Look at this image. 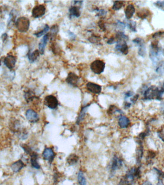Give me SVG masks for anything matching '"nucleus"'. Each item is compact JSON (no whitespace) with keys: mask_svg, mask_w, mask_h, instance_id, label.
<instances>
[{"mask_svg":"<svg viewBox=\"0 0 164 185\" xmlns=\"http://www.w3.org/2000/svg\"><path fill=\"white\" fill-rule=\"evenodd\" d=\"M44 103L45 106L52 110H54L57 108L59 105L57 98L53 95L46 96L44 99Z\"/></svg>","mask_w":164,"mask_h":185,"instance_id":"obj_7","label":"nucleus"},{"mask_svg":"<svg viewBox=\"0 0 164 185\" xmlns=\"http://www.w3.org/2000/svg\"><path fill=\"white\" fill-rule=\"evenodd\" d=\"M88 41L90 43H94V44H98V43H99L101 41V38L100 37L98 36L93 35L89 37Z\"/></svg>","mask_w":164,"mask_h":185,"instance_id":"obj_37","label":"nucleus"},{"mask_svg":"<svg viewBox=\"0 0 164 185\" xmlns=\"http://www.w3.org/2000/svg\"><path fill=\"white\" fill-rule=\"evenodd\" d=\"M98 25L99 28H100V29H101L102 30H103L104 32V31H105L106 26L104 22L102 21L101 20H100V21H99L98 22Z\"/></svg>","mask_w":164,"mask_h":185,"instance_id":"obj_42","label":"nucleus"},{"mask_svg":"<svg viewBox=\"0 0 164 185\" xmlns=\"http://www.w3.org/2000/svg\"><path fill=\"white\" fill-rule=\"evenodd\" d=\"M162 54L164 56V48L163 49V51H162Z\"/></svg>","mask_w":164,"mask_h":185,"instance_id":"obj_52","label":"nucleus"},{"mask_svg":"<svg viewBox=\"0 0 164 185\" xmlns=\"http://www.w3.org/2000/svg\"><path fill=\"white\" fill-rule=\"evenodd\" d=\"M133 93L132 91H128V92H126L125 94L124 99H125V100H127V99H128L129 97H133Z\"/></svg>","mask_w":164,"mask_h":185,"instance_id":"obj_43","label":"nucleus"},{"mask_svg":"<svg viewBox=\"0 0 164 185\" xmlns=\"http://www.w3.org/2000/svg\"><path fill=\"white\" fill-rule=\"evenodd\" d=\"M163 35H164V32H158L153 34V38L157 39V38H160Z\"/></svg>","mask_w":164,"mask_h":185,"instance_id":"obj_41","label":"nucleus"},{"mask_svg":"<svg viewBox=\"0 0 164 185\" xmlns=\"http://www.w3.org/2000/svg\"><path fill=\"white\" fill-rule=\"evenodd\" d=\"M139 97V94H135V96H133V97L130 98V101L132 102V103H135L138 100Z\"/></svg>","mask_w":164,"mask_h":185,"instance_id":"obj_45","label":"nucleus"},{"mask_svg":"<svg viewBox=\"0 0 164 185\" xmlns=\"http://www.w3.org/2000/svg\"><path fill=\"white\" fill-rule=\"evenodd\" d=\"M69 16L71 18L72 17L79 18L81 15L80 8L77 6H71L69 9Z\"/></svg>","mask_w":164,"mask_h":185,"instance_id":"obj_21","label":"nucleus"},{"mask_svg":"<svg viewBox=\"0 0 164 185\" xmlns=\"http://www.w3.org/2000/svg\"><path fill=\"white\" fill-rule=\"evenodd\" d=\"M25 166L23 161L21 160H19L14 162L11 165V168L14 172H20Z\"/></svg>","mask_w":164,"mask_h":185,"instance_id":"obj_19","label":"nucleus"},{"mask_svg":"<svg viewBox=\"0 0 164 185\" xmlns=\"http://www.w3.org/2000/svg\"><path fill=\"white\" fill-rule=\"evenodd\" d=\"M59 32V28L57 25H54L50 29V33H49L50 37H51V39H53L56 35Z\"/></svg>","mask_w":164,"mask_h":185,"instance_id":"obj_34","label":"nucleus"},{"mask_svg":"<svg viewBox=\"0 0 164 185\" xmlns=\"http://www.w3.org/2000/svg\"><path fill=\"white\" fill-rule=\"evenodd\" d=\"M90 105H91L90 104H88L83 106L82 107L80 114H79V115L78 116L77 119V125H79V123H81L82 122L84 121V119L85 118V115H86L87 111L88 108L90 106Z\"/></svg>","mask_w":164,"mask_h":185,"instance_id":"obj_20","label":"nucleus"},{"mask_svg":"<svg viewBox=\"0 0 164 185\" xmlns=\"http://www.w3.org/2000/svg\"><path fill=\"white\" fill-rule=\"evenodd\" d=\"M142 185H152L151 183L149 181H145L144 182Z\"/></svg>","mask_w":164,"mask_h":185,"instance_id":"obj_51","label":"nucleus"},{"mask_svg":"<svg viewBox=\"0 0 164 185\" xmlns=\"http://www.w3.org/2000/svg\"><path fill=\"white\" fill-rule=\"evenodd\" d=\"M124 1H114L112 9L114 10H120L122 7L124 5Z\"/></svg>","mask_w":164,"mask_h":185,"instance_id":"obj_36","label":"nucleus"},{"mask_svg":"<svg viewBox=\"0 0 164 185\" xmlns=\"http://www.w3.org/2000/svg\"><path fill=\"white\" fill-rule=\"evenodd\" d=\"M131 106V103L128 102H125L124 104V107L125 109H128L130 108Z\"/></svg>","mask_w":164,"mask_h":185,"instance_id":"obj_48","label":"nucleus"},{"mask_svg":"<svg viewBox=\"0 0 164 185\" xmlns=\"http://www.w3.org/2000/svg\"><path fill=\"white\" fill-rule=\"evenodd\" d=\"M154 5L156 7L164 11V1H158L154 3Z\"/></svg>","mask_w":164,"mask_h":185,"instance_id":"obj_38","label":"nucleus"},{"mask_svg":"<svg viewBox=\"0 0 164 185\" xmlns=\"http://www.w3.org/2000/svg\"><path fill=\"white\" fill-rule=\"evenodd\" d=\"M86 87L88 91L94 94H99L101 92V86L95 83L89 82L87 83Z\"/></svg>","mask_w":164,"mask_h":185,"instance_id":"obj_12","label":"nucleus"},{"mask_svg":"<svg viewBox=\"0 0 164 185\" xmlns=\"http://www.w3.org/2000/svg\"><path fill=\"white\" fill-rule=\"evenodd\" d=\"M109 115H113L116 114H120V115L123 114L122 110L116 107L115 105H111L107 111Z\"/></svg>","mask_w":164,"mask_h":185,"instance_id":"obj_27","label":"nucleus"},{"mask_svg":"<svg viewBox=\"0 0 164 185\" xmlns=\"http://www.w3.org/2000/svg\"><path fill=\"white\" fill-rule=\"evenodd\" d=\"M49 30H50V27L47 24H46L45 27H44V29L42 30H41L40 32L34 33V35L36 36V37L39 38V37H41L42 36H44L45 35H46Z\"/></svg>","mask_w":164,"mask_h":185,"instance_id":"obj_32","label":"nucleus"},{"mask_svg":"<svg viewBox=\"0 0 164 185\" xmlns=\"http://www.w3.org/2000/svg\"><path fill=\"white\" fill-rule=\"evenodd\" d=\"M40 54V53L39 50H35L32 52L29 51L28 54V59L30 62L33 63L38 59Z\"/></svg>","mask_w":164,"mask_h":185,"instance_id":"obj_25","label":"nucleus"},{"mask_svg":"<svg viewBox=\"0 0 164 185\" xmlns=\"http://www.w3.org/2000/svg\"><path fill=\"white\" fill-rule=\"evenodd\" d=\"M161 110L163 112V114L164 115V101H163V102H162L161 103Z\"/></svg>","mask_w":164,"mask_h":185,"instance_id":"obj_50","label":"nucleus"},{"mask_svg":"<svg viewBox=\"0 0 164 185\" xmlns=\"http://www.w3.org/2000/svg\"><path fill=\"white\" fill-rule=\"evenodd\" d=\"M149 15H150L149 10L146 8L141 9L137 14L138 18L142 19H146L149 16Z\"/></svg>","mask_w":164,"mask_h":185,"instance_id":"obj_28","label":"nucleus"},{"mask_svg":"<svg viewBox=\"0 0 164 185\" xmlns=\"http://www.w3.org/2000/svg\"><path fill=\"white\" fill-rule=\"evenodd\" d=\"M158 136L164 142V133H163L160 132L158 133Z\"/></svg>","mask_w":164,"mask_h":185,"instance_id":"obj_49","label":"nucleus"},{"mask_svg":"<svg viewBox=\"0 0 164 185\" xmlns=\"http://www.w3.org/2000/svg\"><path fill=\"white\" fill-rule=\"evenodd\" d=\"M16 62V57L12 55H8L4 59V63L7 68L12 69L15 66Z\"/></svg>","mask_w":164,"mask_h":185,"instance_id":"obj_14","label":"nucleus"},{"mask_svg":"<svg viewBox=\"0 0 164 185\" xmlns=\"http://www.w3.org/2000/svg\"><path fill=\"white\" fill-rule=\"evenodd\" d=\"M140 175V168L133 167L127 171L118 185H133L135 179L139 178Z\"/></svg>","mask_w":164,"mask_h":185,"instance_id":"obj_1","label":"nucleus"},{"mask_svg":"<svg viewBox=\"0 0 164 185\" xmlns=\"http://www.w3.org/2000/svg\"><path fill=\"white\" fill-rule=\"evenodd\" d=\"M164 94L160 91L158 87L155 86H151L147 88L144 93V98L146 100H160Z\"/></svg>","mask_w":164,"mask_h":185,"instance_id":"obj_2","label":"nucleus"},{"mask_svg":"<svg viewBox=\"0 0 164 185\" xmlns=\"http://www.w3.org/2000/svg\"><path fill=\"white\" fill-rule=\"evenodd\" d=\"M77 180L79 185H87V180L83 172L79 171L78 173Z\"/></svg>","mask_w":164,"mask_h":185,"instance_id":"obj_30","label":"nucleus"},{"mask_svg":"<svg viewBox=\"0 0 164 185\" xmlns=\"http://www.w3.org/2000/svg\"><path fill=\"white\" fill-rule=\"evenodd\" d=\"M123 165V160L117 155H114L110 164V174L113 175L117 170L122 168Z\"/></svg>","mask_w":164,"mask_h":185,"instance_id":"obj_6","label":"nucleus"},{"mask_svg":"<svg viewBox=\"0 0 164 185\" xmlns=\"http://www.w3.org/2000/svg\"><path fill=\"white\" fill-rule=\"evenodd\" d=\"M79 157L75 154H71L67 158V162L70 165H74L79 161Z\"/></svg>","mask_w":164,"mask_h":185,"instance_id":"obj_26","label":"nucleus"},{"mask_svg":"<svg viewBox=\"0 0 164 185\" xmlns=\"http://www.w3.org/2000/svg\"><path fill=\"white\" fill-rule=\"evenodd\" d=\"M136 154L137 162V164H140L141 161L142 160L143 155V147L142 145H140V146L139 147L138 150H137Z\"/></svg>","mask_w":164,"mask_h":185,"instance_id":"obj_33","label":"nucleus"},{"mask_svg":"<svg viewBox=\"0 0 164 185\" xmlns=\"http://www.w3.org/2000/svg\"><path fill=\"white\" fill-rule=\"evenodd\" d=\"M45 3H50V2H52V1H44Z\"/></svg>","mask_w":164,"mask_h":185,"instance_id":"obj_53","label":"nucleus"},{"mask_svg":"<svg viewBox=\"0 0 164 185\" xmlns=\"http://www.w3.org/2000/svg\"><path fill=\"white\" fill-rule=\"evenodd\" d=\"M29 155L30 156V162H31L32 167L35 169H40V165H39L38 161V157H39L38 153H36L35 151H33Z\"/></svg>","mask_w":164,"mask_h":185,"instance_id":"obj_16","label":"nucleus"},{"mask_svg":"<svg viewBox=\"0 0 164 185\" xmlns=\"http://www.w3.org/2000/svg\"><path fill=\"white\" fill-rule=\"evenodd\" d=\"M114 38L115 40L116 43L120 42H126L129 39L128 36L124 34L123 32L121 31H119L117 32Z\"/></svg>","mask_w":164,"mask_h":185,"instance_id":"obj_22","label":"nucleus"},{"mask_svg":"<svg viewBox=\"0 0 164 185\" xmlns=\"http://www.w3.org/2000/svg\"><path fill=\"white\" fill-rule=\"evenodd\" d=\"M65 81L68 85L77 87L79 85L80 78L75 73L70 72L68 73Z\"/></svg>","mask_w":164,"mask_h":185,"instance_id":"obj_8","label":"nucleus"},{"mask_svg":"<svg viewBox=\"0 0 164 185\" xmlns=\"http://www.w3.org/2000/svg\"><path fill=\"white\" fill-rule=\"evenodd\" d=\"M26 117L28 121L31 123H36L39 120V115L32 109H28L26 111Z\"/></svg>","mask_w":164,"mask_h":185,"instance_id":"obj_11","label":"nucleus"},{"mask_svg":"<svg viewBox=\"0 0 164 185\" xmlns=\"http://www.w3.org/2000/svg\"><path fill=\"white\" fill-rule=\"evenodd\" d=\"M143 40L141 38H135L134 40H133V43H135V44H136L137 45H138L139 43H140L141 42H143Z\"/></svg>","mask_w":164,"mask_h":185,"instance_id":"obj_46","label":"nucleus"},{"mask_svg":"<svg viewBox=\"0 0 164 185\" xmlns=\"http://www.w3.org/2000/svg\"><path fill=\"white\" fill-rule=\"evenodd\" d=\"M135 9L134 5L130 4L127 7L125 11L126 18L127 19H130L133 17L135 13Z\"/></svg>","mask_w":164,"mask_h":185,"instance_id":"obj_24","label":"nucleus"},{"mask_svg":"<svg viewBox=\"0 0 164 185\" xmlns=\"http://www.w3.org/2000/svg\"><path fill=\"white\" fill-rule=\"evenodd\" d=\"M155 71L158 74H163L164 73V61H161L157 64Z\"/></svg>","mask_w":164,"mask_h":185,"instance_id":"obj_31","label":"nucleus"},{"mask_svg":"<svg viewBox=\"0 0 164 185\" xmlns=\"http://www.w3.org/2000/svg\"><path fill=\"white\" fill-rule=\"evenodd\" d=\"M115 43H116V41L114 37H112V38H110V39H109V40L107 41V43L109 44H114Z\"/></svg>","mask_w":164,"mask_h":185,"instance_id":"obj_47","label":"nucleus"},{"mask_svg":"<svg viewBox=\"0 0 164 185\" xmlns=\"http://www.w3.org/2000/svg\"><path fill=\"white\" fill-rule=\"evenodd\" d=\"M116 26L117 28L120 30H124L126 27V24L120 20H117L116 23Z\"/></svg>","mask_w":164,"mask_h":185,"instance_id":"obj_40","label":"nucleus"},{"mask_svg":"<svg viewBox=\"0 0 164 185\" xmlns=\"http://www.w3.org/2000/svg\"><path fill=\"white\" fill-rule=\"evenodd\" d=\"M127 26L132 32H136V22L130 20L127 23Z\"/></svg>","mask_w":164,"mask_h":185,"instance_id":"obj_35","label":"nucleus"},{"mask_svg":"<svg viewBox=\"0 0 164 185\" xmlns=\"http://www.w3.org/2000/svg\"><path fill=\"white\" fill-rule=\"evenodd\" d=\"M49 39H50V34L48 33L43 36L42 40L40 41V42L39 43V51L40 54H44L45 47L47 44Z\"/></svg>","mask_w":164,"mask_h":185,"instance_id":"obj_17","label":"nucleus"},{"mask_svg":"<svg viewBox=\"0 0 164 185\" xmlns=\"http://www.w3.org/2000/svg\"><path fill=\"white\" fill-rule=\"evenodd\" d=\"M68 35H69V38H70V39H71V40H75V38H76V37H77L75 34L72 32H71L70 30H68Z\"/></svg>","mask_w":164,"mask_h":185,"instance_id":"obj_44","label":"nucleus"},{"mask_svg":"<svg viewBox=\"0 0 164 185\" xmlns=\"http://www.w3.org/2000/svg\"><path fill=\"white\" fill-rule=\"evenodd\" d=\"M55 153L51 147H45L42 153L43 158L50 163H52L55 157Z\"/></svg>","mask_w":164,"mask_h":185,"instance_id":"obj_10","label":"nucleus"},{"mask_svg":"<svg viewBox=\"0 0 164 185\" xmlns=\"http://www.w3.org/2000/svg\"><path fill=\"white\" fill-rule=\"evenodd\" d=\"M95 11L97 13L98 16H103L106 15V12L103 9H99L97 8L95 10Z\"/></svg>","mask_w":164,"mask_h":185,"instance_id":"obj_39","label":"nucleus"},{"mask_svg":"<svg viewBox=\"0 0 164 185\" xmlns=\"http://www.w3.org/2000/svg\"><path fill=\"white\" fill-rule=\"evenodd\" d=\"M115 49L124 55H126L129 53V47L126 42H120L117 43Z\"/></svg>","mask_w":164,"mask_h":185,"instance_id":"obj_13","label":"nucleus"},{"mask_svg":"<svg viewBox=\"0 0 164 185\" xmlns=\"http://www.w3.org/2000/svg\"><path fill=\"white\" fill-rule=\"evenodd\" d=\"M15 26L16 29L20 32H28L30 26L29 19L24 16L19 17L16 20Z\"/></svg>","mask_w":164,"mask_h":185,"instance_id":"obj_4","label":"nucleus"},{"mask_svg":"<svg viewBox=\"0 0 164 185\" xmlns=\"http://www.w3.org/2000/svg\"><path fill=\"white\" fill-rule=\"evenodd\" d=\"M138 55L141 57H144V56L146 55V47H145V44H144V41H143V42H141L140 43H139L138 45Z\"/></svg>","mask_w":164,"mask_h":185,"instance_id":"obj_29","label":"nucleus"},{"mask_svg":"<svg viewBox=\"0 0 164 185\" xmlns=\"http://www.w3.org/2000/svg\"><path fill=\"white\" fill-rule=\"evenodd\" d=\"M46 13V7L44 5H36L32 11V15L35 18L42 17Z\"/></svg>","mask_w":164,"mask_h":185,"instance_id":"obj_9","label":"nucleus"},{"mask_svg":"<svg viewBox=\"0 0 164 185\" xmlns=\"http://www.w3.org/2000/svg\"><path fill=\"white\" fill-rule=\"evenodd\" d=\"M10 128L11 131L14 133H17L18 136L21 133L24 129H22L21 124L19 121L15 120L12 121L10 123Z\"/></svg>","mask_w":164,"mask_h":185,"instance_id":"obj_15","label":"nucleus"},{"mask_svg":"<svg viewBox=\"0 0 164 185\" xmlns=\"http://www.w3.org/2000/svg\"><path fill=\"white\" fill-rule=\"evenodd\" d=\"M24 97L28 103L31 102L36 98H38L34 92L31 90H28L24 93Z\"/></svg>","mask_w":164,"mask_h":185,"instance_id":"obj_23","label":"nucleus"},{"mask_svg":"<svg viewBox=\"0 0 164 185\" xmlns=\"http://www.w3.org/2000/svg\"><path fill=\"white\" fill-rule=\"evenodd\" d=\"M160 48L158 46V42L157 40L154 41L151 44L149 57L153 63L155 64L160 60Z\"/></svg>","mask_w":164,"mask_h":185,"instance_id":"obj_3","label":"nucleus"},{"mask_svg":"<svg viewBox=\"0 0 164 185\" xmlns=\"http://www.w3.org/2000/svg\"><path fill=\"white\" fill-rule=\"evenodd\" d=\"M105 63L101 60H95L90 65V69L95 74H100L105 68Z\"/></svg>","mask_w":164,"mask_h":185,"instance_id":"obj_5","label":"nucleus"},{"mask_svg":"<svg viewBox=\"0 0 164 185\" xmlns=\"http://www.w3.org/2000/svg\"><path fill=\"white\" fill-rule=\"evenodd\" d=\"M130 124V120L126 116L120 115L118 120V125L120 128H127Z\"/></svg>","mask_w":164,"mask_h":185,"instance_id":"obj_18","label":"nucleus"}]
</instances>
